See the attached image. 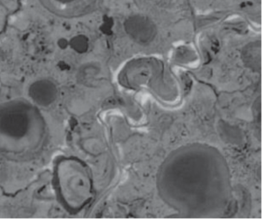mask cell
Returning <instances> with one entry per match:
<instances>
[{
	"instance_id": "6da1fadb",
	"label": "cell",
	"mask_w": 262,
	"mask_h": 219,
	"mask_svg": "<svg viewBox=\"0 0 262 219\" xmlns=\"http://www.w3.org/2000/svg\"><path fill=\"white\" fill-rule=\"evenodd\" d=\"M44 10L59 19H72L83 15L89 0H37Z\"/></svg>"
},
{
	"instance_id": "7a4b0ae2",
	"label": "cell",
	"mask_w": 262,
	"mask_h": 219,
	"mask_svg": "<svg viewBox=\"0 0 262 219\" xmlns=\"http://www.w3.org/2000/svg\"><path fill=\"white\" fill-rule=\"evenodd\" d=\"M125 33L139 44L152 42L157 35V27L152 20L142 15H133L125 19Z\"/></svg>"
},
{
	"instance_id": "3957f363",
	"label": "cell",
	"mask_w": 262,
	"mask_h": 219,
	"mask_svg": "<svg viewBox=\"0 0 262 219\" xmlns=\"http://www.w3.org/2000/svg\"><path fill=\"white\" fill-rule=\"evenodd\" d=\"M242 58H243L244 62L249 68L254 70L260 69V42H251L247 45L245 49H243Z\"/></svg>"
}]
</instances>
